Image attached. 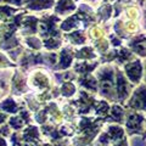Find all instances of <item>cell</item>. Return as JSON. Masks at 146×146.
Here are the masks:
<instances>
[{
    "label": "cell",
    "mask_w": 146,
    "mask_h": 146,
    "mask_svg": "<svg viewBox=\"0 0 146 146\" xmlns=\"http://www.w3.org/2000/svg\"><path fill=\"white\" fill-rule=\"evenodd\" d=\"M129 106H133L134 108L144 110L146 111V88L141 86L135 91V94L133 95V98L130 99Z\"/></svg>",
    "instance_id": "cell-1"
},
{
    "label": "cell",
    "mask_w": 146,
    "mask_h": 146,
    "mask_svg": "<svg viewBox=\"0 0 146 146\" xmlns=\"http://www.w3.org/2000/svg\"><path fill=\"white\" fill-rule=\"evenodd\" d=\"M125 72L130 80H133L134 83H138L141 76H143V66H141L140 61L136 60L134 62H129L128 65H125Z\"/></svg>",
    "instance_id": "cell-2"
},
{
    "label": "cell",
    "mask_w": 146,
    "mask_h": 146,
    "mask_svg": "<svg viewBox=\"0 0 146 146\" xmlns=\"http://www.w3.org/2000/svg\"><path fill=\"white\" fill-rule=\"evenodd\" d=\"M76 9V5L72 0H58L55 7L56 13H61V15H67V13L72 12Z\"/></svg>",
    "instance_id": "cell-3"
},
{
    "label": "cell",
    "mask_w": 146,
    "mask_h": 146,
    "mask_svg": "<svg viewBox=\"0 0 146 146\" xmlns=\"http://www.w3.org/2000/svg\"><path fill=\"white\" fill-rule=\"evenodd\" d=\"M54 0H28L27 7L31 10H43V9H50L54 5Z\"/></svg>",
    "instance_id": "cell-4"
},
{
    "label": "cell",
    "mask_w": 146,
    "mask_h": 146,
    "mask_svg": "<svg viewBox=\"0 0 146 146\" xmlns=\"http://www.w3.org/2000/svg\"><path fill=\"white\" fill-rule=\"evenodd\" d=\"M16 11V9H12L10 6H0V20L5 21L7 17H11Z\"/></svg>",
    "instance_id": "cell-5"
},
{
    "label": "cell",
    "mask_w": 146,
    "mask_h": 146,
    "mask_svg": "<svg viewBox=\"0 0 146 146\" xmlns=\"http://www.w3.org/2000/svg\"><path fill=\"white\" fill-rule=\"evenodd\" d=\"M70 40L73 43V44H83V42L85 40V38H84V35H83V33L82 32H74V33H72V34H70Z\"/></svg>",
    "instance_id": "cell-6"
},
{
    "label": "cell",
    "mask_w": 146,
    "mask_h": 146,
    "mask_svg": "<svg viewBox=\"0 0 146 146\" xmlns=\"http://www.w3.org/2000/svg\"><path fill=\"white\" fill-rule=\"evenodd\" d=\"M0 1H6V3H10V4H15V5H22L26 0H0Z\"/></svg>",
    "instance_id": "cell-7"
},
{
    "label": "cell",
    "mask_w": 146,
    "mask_h": 146,
    "mask_svg": "<svg viewBox=\"0 0 146 146\" xmlns=\"http://www.w3.org/2000/svg\"><path fill=\"white\" fill-rule=\"evenodd\" d=\"M115 146H127V143H125V140H123V141L121 140L119 143H118V144H116Z\"/></svg>",
    "instance_id": "cell-8"
},
{
    "label": "cell",
    "mask_w": 146,
    "mask_h": 146,
    "mask_svg": "<svg viewBox=\"0 0 146 146\" xmlns=\"http://www.w3.org/2000/svg\"><path fill=\"white\" fill-rule=\"evenodd\" d=\"M145 23H146V11H145Z\"/></svg>",
    "instance_id": "cell-9"
},
{
    "label": "cell",
    "mask_w": 146,
    "mask_h": 146,
    "mask_svg": "<svg viewBox=\"0 0 146 146\" xmlns=\"http://www.w3.org/2000/svg\"><path fill=\"white\" fill-rule=\"evenodd\" d=\"M145 138H146V133H145Z\"/></svg>",
    "instance_id": "cell-10"
}]
</instances>
